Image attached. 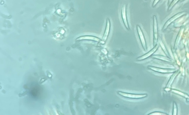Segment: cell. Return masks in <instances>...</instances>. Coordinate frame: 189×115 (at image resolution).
Returning <instances> with one entry per match:
<instances>
[{
    "label": "cell",
    "mask_w": 189,
    "mask_h": 115,
    "mask_svg": "<svg viewBox=\"0 0 189 115\" xmlns=\"http://www.w3.org/2000/svg\"><path fill=\"white\" fill-rule=\"evenodd\" d=\"M77 40H89L94 41V42H100L102 40L101 39L98 37L97 36L92 35H85L80 36L77 38Z\"/></svg>",
    "instance_id": "5b68a950"
},
{
    "label": "cell",
    "mask_w": 189,
    "mask_h": 115,
    "mask_svg": "<svg viewBox=\"0 0 189 115\" xmlns=\"http://www.w3.org/2000/svg\"><path fill=\"white\" fill-rule=\"evenodd\" d=\"M111 28V22L109 18H107L106 20L105 28L103 35L102 40L103 42H105L107 40L110 34Z\"/></svg>",
    "instance_id": "277c9868"
},
{
    "label": "cell",
    "mask_w": 189,
    "mask_h": 115,
    "mask_svg": "<svg viewBox=\"0 0 189 115\" xmlns=\"http://www.w3.org/2000/svg\"><path fill=\"white\" fill-rule=\"evenodd\" d=\"M121 16L123 24L125 28L128 30H130V26H129L128 18L127 16V7L126 5L125 4L122 6V8H121Z\"/></svg>",
    "instance_id": "7a4b0ae2"
},
{
    "label": "cell",
    "mask_w": 189,
    "mask_h": 115,
    "mask_svg": "<svg viewBox=\"0 0 189 115\" xmlns=\"http://www.w3.org/2000/svg\"><path fill=\"white\" fill-rule=\"evenodd\" d=\"M136 30L141 46L142 47L144 50L146 51L147 50V44L144 34L141 27L138 24L136 25Z\"/></svg>",
    "instance_id": "3957f363"
},
{
    "label": "cell",
    "mask_w": 189,
    "mask_h": 115,
    "mask_svg": "<svg viewBox=\"0 0 189 115\" xmlns=\"http://www.w3.org/2000/svg\"><path fill=\"white\" fill-rule=\"evenodd\" d=\"M153 18L154 42L155 43L157 39V25L156 18L154 16Z\"/></svg>",
    "instance_id": "52a82bcc"
},
{
    "label": "cell",
    "mask_w": 189,
    "mask_h": 115,
    "mask_svg": "<svg viewBox=\"0 0 189 115\" xmlns=\"http://www.w3.org/2000/svg\"><path fill=\"white\" fill-rule=\"evenodd\" d=\"M156 50V48L153 49L152 50L150 51V52L146 53V54L137 57V58H136L137 60L139 61L145 60L147 59L150 56H151L154 52H155Z\"/></svg>",
    "instance_id": "8992f818"
},
{
    "label": "cell",
    "mask_w": 189,
    "mask_h": 115,
    "mask_svg": "<svg viewBox=\"0 0 189 115\" xmlns=\"http://www.w3.org/2000/svg\"><path fill=\"white\" fill-rule=\"evenodd\" d=\"M117 93L122 97L132 99H142L147 96V94H146L129 93L122 91H118L117 92Z\"/></svg>",
    "instance_id": "6da1fadb"
}]
</instances>
